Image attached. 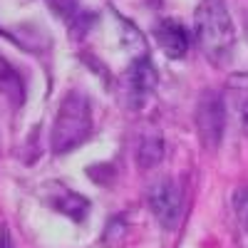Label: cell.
I'll list each match as a JSON object with an SVG mask.
<instances>
[{
  "label": "cell",
  "mask_w": 248,
  "mask_h": 248,
  "mask_svg": "<svg viewBox=\"0 0 248 248\" xmlns=\"http://www.w3.org/2000/svg\"><path fill=\"white\" fill-rule=\"evenodd\" d=\"M194 32L203 57L214 67L231 60L236 47V28L223 0H201L194 13Z\"/></svg>",
  "instance_id": "6da1fadb"
},
{
  "label": "cell",
  "mask_w": 248,
  "mask_h": 248,
  "mask_svg": "<svg viewBox=\"0 0 248 248\" xmlns=\"http://www.w3.org/2000/svg\"><path fill=\"white\" fill-rule=\"evenodd\" d=\"M92 127H94V119H92L90 97L77 90L67 92V97L62 99V105L55 114L52 134H50L52 152L67 154V152L77 149L79 144H85L90 139Z\"/></svg>",
  "instance_id": "7a4b0ae2"
},
{
  "label": "cell",
  "mask_w": 248,
  "mask_h": 248,
  "mask_svg": "<svg viewBox=\"0 0 248 248\" xmlns=\"http://www.w3.org/2000/svg\"><path fill=\"white\" fill-rule=\"evenodd\" d=\"M233 209H236V216L241 221V226L248 231V186H241L233 194Z\"/></svg>",
  "instance_id": "7c38bea8"
},
{
  "label": "cell",
  "mask_w": 248,
  "mask_h": 248,
  "mask_svg": "<svg viewBox=\"0 0 248 248\" xmlns=\"http://www.w3.org/2000/svg\"><path fill=\"white\" fill-rule=\"evenodd\" d=\"M226 97H229L231 107L238 114L241 129L248 134V75H243V72L231 75L229 82H226Z\"/></svg>",
  "instance_id": "9c48e42d"
},
{
  "label": "cell",
  "mask_w": 248,
  "mask_h": 248,
  "mask_svg": "<svg viewBox=\"0 0 248 248\" xmlns=\"http://www.w3.org/2000/svg\"><path fill=\"white\" fill-rule=\"evenodd\" d=\"M47 3H50L52 10L72 28L75 35H79V32L87 30L90 23H85V20H82V13H79V8H77V0H47Z\"/></svg>",
  "instance_id": "8fae6325"
},
{
  "label": "cell",
  "mask_w": 248,
  "mask_h": 248,
  "mask_svg": "<svg viewBox=\"0 0 248 248\" xmlns=\"http://www.w3.org/2000/svg\"><path fill=\"white\" fill-rule=\"evenodd\" d=\"M154 37L159 40V47L169 60H181L189 52V32L174 17H164L154 25Z\"/></svg>",
  "instance_id": "8992f818"
},
{
  "label": "cell",
  "mask_w": 248,
  "mask_h": 248,
  "mask_svg": "<svg viewBox=\"0 0 248 248\" xmlns=\"http://www.w3.org/2000/svg\"><path fill=\"white\" fill-rule=\"evenodd\" d=\"M196 129L199 139L206 149H216L223 132H226V107H223V94L216 90H206L199 97L196 105Z\"/></svg>",
  "instance_id": "3957f363"
},
{
  "label": "cell",
  "mask_w": 248,
  "mask_h": 248,
  "mask_svg": "<svg viewBox=\"0 0 248 248\" xmlns=\"http://www.w3.org/2000/svg\"><path fill=\"white\" fill-rule=\"evenodd\" d=\"M124 102L129 109H141L156 90V70L147 55L134 57V62L124 72Z\"/></svg>",
  "instance_id": "277c9868"
},
{
  "label": "cell",
  "mask_w": 248,
  "mask_h": 248,
  "mask_svg": "<svg viewBox=\"0 0 248 248\" xmlns=\"http://www.w3.org/2000/svg\"><path fill=\"white\" fill-rule=\"evenodd\" d=\"M164 152H167V144L159 137H149L141 139V144L137 147V164L141 169H152L164 159Z\"/></svg>",
  "instance_id": "30bf717a"
},
{
  "label": "cell",
  "mask_w": 248,
  "mask_h": 248,
  "mask_svg": "<svg viewBox=\"0 0 248 248\" xmlns=\"http://www.w3.org/2000/svg\"><path fill=\"white\" fill-rule=\"evenodd\" d=\"M50 203L60 214H65L67 218H72L75 223H82L90 214V201L77 194V191H70V189H57V194L50 196Z\"/></svg>",
  "instance_id": "52a82bcc"
},
{
  "label": "cell",
  "mask_w": 248,
  "mask_h": 248,
  "mask_svg": "<svg viewBox=\"0 0 248 248\" xmlns=\"http://www.w3.org/2000/svg\"><path fill=\"white\" fill-rule=\"evenodd\" d=\"M0 248H15V246H13V238H10V231H8V226H3V229H0Z\"/></svg>",
  "instance_id": "4fadbf2b"
},
{
  "label": "cell",
  "mask_w": 248,
  "mask_h": 248,
  "mask_svg": "<svg viewBox=\"0 0 248 248\" xmlns=\"http://www.w3.org/2000/svg\"><path fill=\"white\" fill-rule=\"evenodd\" d=\"M149 209L167 231H174L181 218V189L174 179H159L147 191Z\"/></svg>",
  "instance_id": "5b68a950"
},
{
  "label": "cell",
  "mask_w": 248,
  "mask_h": 248,
  "mask_svg": "<svg viewBox=\"0 0 248 248\" xmlns=\"http://www.w3.org/2000/svg\"><path fill=\"white\" fill-rule=\"evenodd\" d=\"M0 94H3L13 107H23L25 102V82L10 62L0 55Z\"/></svg>",
  "instance_id": "ba28073f"
}]
</instances>
